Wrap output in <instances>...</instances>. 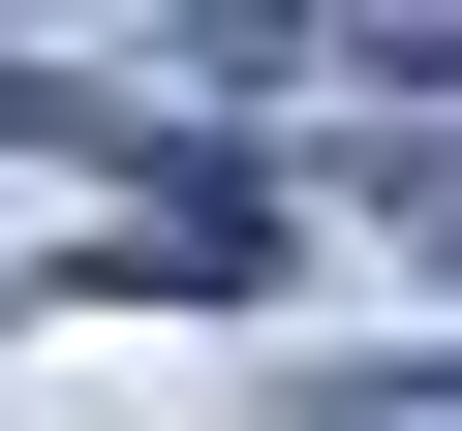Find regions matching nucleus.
Returning <instances> with one entry per match:
<instances>
[{"label": "nucleus", "mask_w": 462, "mask_h": 431, "mask_svg": "<svg viewBox=\"0 0 462 431\" xmlns=\"http://www.w3.org/2000/svg\"><path fill=\"white\" fill-rule=\"evenodd\" d=\"M339 431H462V339H401V370H339Z\"/></svg>", "instance_id": "obj_1"}, {"label": "nucleus", "mask_w": 462, "mask_h": 431, "mask_svg": "<svg viewBox=\"0 0 462 431\" xmlns=\"http://www.w3.org/2000/svg\"><path fill=\"white\" fill-rule=\"evenodd\" d=\"M401 185H431V247H462V154H401Z\"/></svg>", "instance_id": "obj_2"}]
</instances>
